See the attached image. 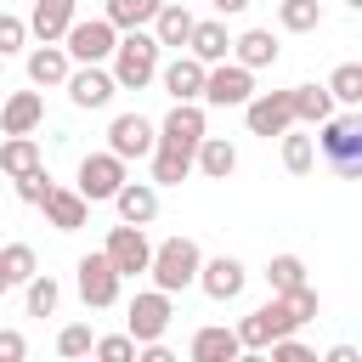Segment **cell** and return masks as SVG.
Masks as SVG:
<instances>
[{
	"label": "cell",
	"mask_w": 362,
	"mask_h": 362,
	"mask_svg": "<svg viewBox=\"0 0 362 362\" xmlns=\"http://www.w3.org/2000/svg\"><path fill=\"white\" fill-rule=\"evenodd\" d=\"M266 283H272V294L305 283V260H300V255H272V260H266Z\"/></svg>",
	"instance_id": "d590c367"
},
{
	"label": "cell",
	"mask_w": 362,
	"mask_h": 362,
	"mask_svg": "<svg viewBox=\"0 0 362 362\" xmlns=\"http://www.w3.org/2000/svg\"><path fill=\"white\" fill-rule=\"evenodd\" d=\"M255 96V68H243V62H209L204 68V90H198V102L204 107H243Z\"/></svg>",
	"instance_id": "277c9868"
},
{
	"label": "cell",
	"mask_w": 362,
	"mask_h": 362,
	"mask_svg": "<svg viewBox=\"0 0 362 362\" xmlns=\"http://www.w3.org/2000/svg\"><path fill=\"white\" fill-rule=\"evenodd\" d=\"M0 74H6V57H0Z\"/></svg>",
	"instance_id": "ee69618b"
},
{
	"label": "cell",
	"mask_w": 362,
	"mask_h": 362,
	"mask_svg": "<svg viewBox=\"0 0 362 362\" xmlns=\"http://www.w3.org/2000/svg\"><path fill=\"white\" fill-rule=\"evenodd\" d=\"M204 102H175L170 113H164V124H158V141H170V147H198L204 141Z\"/></svg>",
	"instance_id": "e0dca14e"
},
{
	"label": "cell",
	"mask_w": 362,
	"mask_h": 362,
	"mask_svg": "<svg viewBox=\"0 0 362 362\" xmlns=\"http://www.w3.org/2000/svg\"><path fill=\"white\" fill-rule=\"evenodd\" d=\"M192 170L209 175V181H226V175L238 170V147H232L226 136H209V130H204V141L192 147Z\"/></svg>",
	"instance_id": "7402d4cb"
},
{
	"label": "cell",
	"mask_w": 362,
	"mask_h": 362,
	"mask_svg": "<svg viewBox=\"0 0 362 362\" xmlns=\"http://www.w3.org/2000/svg\"><path fill=\"white\" fill-rule=\"evenodd\" d=\"M74 17H79V0H34L28 34H34V40H62Z\"/></svg>",
	"instance_id": "cb8c5ba5"
},
{
	"label": "cell",
	"mask_w": 362,
	"mask_h": 362,
	"mask_svg": "<svg viewBox=\"0 0 362 362\" xmlns=\"http://www.w3.org/2000/svg\"><path fill=\"white\" fill-rule=\"evenodd\" d=\"M153 79L164 85V96H170V102H198V90H204V62H198L192 51H181V57H175V62H164Z\"/></svg>",
	"instance_id": "9a60e30c"
},
{
	"label": "cell",
	"mask_w": 362,
	"mask_h": 362,
	"mask_svg": "<svg viewBox=\"0 0 362 362\" xmlns=\"http://www.w3.org/2000/svg\"><path fill=\"white\" fill-rule=\"evenodd\" d=\"M23 45H28V23L11 17V11H0V57H17Z\"/></svg>",
	"instance_id": "ab89813d"
},
{
	"label": "cell",
	"mask_w": 362,
	"mask_h": 362,
	"mask_svg": "<svg viewBox=\"0 0 362 362\" xmlns=\"http://www.w3.org/2000/svg\"><path fill=\"white\" fill-rule=\"evenodd\" d=\"M232 334H238V345H243V351H266L277 334H294V317H288V305L272 294V300H266V305H255Z\"/></svg>",
	"instance_id": "9c48e42d"
},
{
	"label": "cell",
	"mask_w": 362,
	"mask_h": 362,
	"mask_svg": "<svg viewBox=\"0 0 362 362\" xmlns=\"http://www.w3.org/2000/svg\"><path fill=\"white\" fill-rule=\"evenodd\" d=\"M51 187H57V181L45 175V164H34V170H23V175H17V198H23V204H40Z\"/></svg>",
	"instance_id": "8d00e7d4"
},
{
	"label": "cell",
	"mask_w": 362,
	"mask_h": 362,
	"mask_svg": "<svg viewBox=\"0 0 362 362\" xmlns=\"http://www.w3.org/2000/svg\"><path fill=\"white\" fill-rule=\"evenodd\" d=\"M192 23H198V17H192L187 6L164 0V6L153 11V23H147V28H153V40H158V45H170V51H187V34H192Z\"/></svg>",
	"instance_id": "603a6c76"
},
{
	"label": "cell",
	"mask_w": 362,
	"mask_h": 362,
	"mask_svg": "<svg viewBox=\"0 0 362 362\" xmlns=\"http://www.w3.org/2000/svg\"><path fill=\"white\" fill-rule=\"evenodd\" d=\"M34 209H45V221H51L57 232H79V226H85V215H90V204H85L74 187H51Z\"/></svg>",
	"instance_id": "ffe728a7"
},
{
	"label": "cell",
	"mask_w": 362,
	"mask_h": 362,
	"mask_svg": "<svg viewBox=\"0 0 362 362\" xmlns=\"http://www.w3.org/2000/svg\"><path fill=\"white\" fill-rule=\"evenodd\" d=\"M62 90H68V102L74 107H107L113 96H119V85H113V74H107V62H74L68 68V79H62Z\"/></svg>",
	"instance_id": "52a82bcc"
},
{
	"label": "cell",
	"mask_w": 362,
	"mask_h": 362,
	"mask_svg": "<svg viewBox=\"0 0 362 362\" xmlns=\"http://www.w3.org/2000/svg\"><path fill=\"white\" fill-rule=\"evenodd\" d=\"M153 141H158V124L141 119V113H119V119L107 124V153H119L124 164H130V158H147Z\"/></svg>",
	"instance_id": "4fadbf2b"
},
{
	"label": "cell",
	"mask_w": 362,
	"mask_h": 362,
	"mask_svg": "<svg viewBox=\"0 0 362 362\" xmlns=\"http://www.w3.org/2000/svg\"><path fill=\"white\" fill-rule=\"evenodd\" d=\"M119 181H124V158H119V153H85L74 192H79L85 204H107V198L119 192Z\"/></svg>",
	"instance_id": "ba28073f"
},
{
	"label": "cell",
	"mask_w": 362,
	"mask_h": 362,
	"mask_svg": "<svg viewBox=\"0 0 362 362\" xmlns=\"http://www.w3.org/2000/svg\"><path fill=\"white\" fill-rule=\"evenodd\" d=\"M187 51L209 68V62H226L232 57V34H226V23L221 17H204V23H192V34H187Z\"/></svg>",
	"instance_id": "44dd1931"
},
{
	"label": "cell",
	"mask_w": 362,
	"mask_h": 362,
	"mask_svg": "<svg viewBox=\"0 0 362 362\" xmlns=\"http://www.w3.org/2000/svg\"><path fill=\"white\" fill-rule=\"evenodd\" d=\"M317 153L339 170V175H356L362 170V113L345 107V113H328L317 124Z\"/></svg>",
	"instance_id": "3957f363"
},
{
	"label": "cell",
	"mask_w": 362,
	"mask_h": 362,
	"mask_svg": "<svg viewBox=\"0 0 362 362\" xmlns=\"http://www.w3.org/2000/svg\"><path fill=\"white\" fill-rule=\"evenodd\" d=\"M34 272H40V260H34V249H28V243H6V249H0V277H6V288L28 283Z\"/></svg>",
	"instance_id": "d6a6232c"
},
{
	"label": "cell",
	"mask_w": 362,
	"mask_h": 362,
	"mask_svg": "<svg viewBox=\"0 0 362 362\" xmlns=\"http://www.w3.org/2000/svg\"><path fill=\"white\" fill-rule=\"evenodd\" d=\"M345 6H351V11H362V0H345Z\"/></svg>",
	"instance_id": "7bdbcfd3"
},
{
	"label": "cell",
	"mask_w": 362,
	"mask_h": 362,
	"mask_svg": "<svg viewBox=\"0 0 362 362\" xmlns=\"http://www.w3.org/2000/svg\"><path fill=\"white\" fill-rule=\"evenodd\" d=\"M158 51H164V45L153 40V28H124V34L113 40V57H107V62H113V68H107L113 85H119V90H147L153 74H158Z\"/></svg>",
	"instance_id": "6da1fadb"
},
{
	"label": "cell",
	"mask_w": 362,
	"mask_h": 362,
	"mask_svg": "<svg viewBox=\"0 0 362 362\" xmlns=\"http://www.w3.org/2000/svg\"><path fill=\"white\" fill-rule=\"evenodd\" d=\"M90 356H102V362H130V356H136V339H130V334H107V339H90Z\"/></svg>",
	"instance_id": "f35d334b"
},
{
	"label": "cell",
	"mask_w": 362,
	"mask_h": 362,
	"mask_svg": "<svg viewBox=\"0 0 362 362\" xmlns=\"http://www.w3.org/2000/svg\"><path fill=\"white\" fill-rule=\"evenodd\" d=\"M45 119V96L40 90H11L0 102V130L6 136H34V124Z\"/></svg>",
	"instance_id": "d6986e66"
},
{
	"label": "cell",
	"mask_w": 362,
	"mask_h": 362,
	"mask_svg": "<svg viewBox=\"0 0 362 362\" xmlns=\"http://www.w3.org/2000/svg\"><path fill=\"white\" fill-rule=\"evenodd\" d=\"M90 339H96V334H90L85 322H68V328L57 334V356H90Z\"/></svg>",
	"instance_id": "74e56055"
},
{
	"label": "cell",
	"mask_w": 362,
	"mask_h": 362,
	"mask_svg": "<svg viewBox=\"0 0 362 362\" xmlns=\"http://www.w3.org/2000/svg\"><path fill=\"white\" fill-rule=\"evenodd\" d=\"M288 107H294V124H322L334 113V96L328 85H288Z\"/></svg>",
	"instance_id": "83f0119b"
},
{
	"label": "cell",
	"mask_w": 362,
	"mask_h": 362,
	"mask_svg": "<svg viewBox=\"0 0 362 362\" xmlns=\"http://www.w3.org/2000/svg\"><path fill=\"white\" fill-rule=\"evenodd\" d=\"M221 17H238V11H249V0H209Z\"/></svg>",
	"instance_id": "b9f144b4"
},
{
	"label": "cell",
	"mask_w": 362,
	"mask_h": 362,
	"mask_svg": "<svg viewBox=\"0 0 362 362\" xmlns=\"http://www.w3.org/2000/svg\"><path fill=\"white\" fill-rule=\"evenodd\" d=\"M158 6H164V0H107V6H102V17L124 34V28H147Z\"/></svg>",
	"instance_id": "4dcf8cb0"
},
{
	"label": "cell",
	"mask_w": 362,
	"mask_h": 362,
	"mask_svg": "<svg viewBox=\"0 0 362 362\" xmlns=\"http://www.w3.org/2000/svg\"><path fill=\"white\" fill-rule=\"evenodd\" d=\"M119 272H113V260L107 255H79V266H74V288H79V300L90 305V311H107V305H119Z\"/></svg>",
	"instance_id": "5b68a950"
},
{
	"label": "cell",
	"mask_w": 362,
	"mask_h": 362,
	"mask_svg": "<svg viewBox=\"0 0 362 362\" xmlns=\"http://www.w3.org/2000/svg\"><path fill=\"white\" fill-rule=\"evenodd\" d=\"M28 356V339L17 328H0V362H23Z\"/></svg>",
	"instance_id": "60d3db41"
},
{
	"label": "cell",
	"mask_w": 362,
	"mask_h": 362,
	"mask_svg": "<svg viewBox=\"0 0 362 362\" xmlns=\"http://www.w3.org/2000/svg\"><path fill=\"white\" fill-rule=\"evenodd\" d=\"M232 62H243V68H272V62H277V34H272V28H243V34L232 40Z\"/></svg>",
	"instance_id": "4316f807"
},
{
	"label": "cell",
	"mask_w": 362,
	"mask_h": 362,
	"mask_svg": "<svg viewBox=\"0 0 362 362\" xmlns=\"http://www.w3.org/2000/svg\"><path fill=\"white\" fill-rule=\"evenodd\" d=\"M238 356H243V345H238V334H232V328L209 322V328H198V334H192V362H238Z\"/></svg>",
	"instance_id": "484cf974"
},
{
	"label": "cell",
	"mask_w": 362,
	"mask_h": 362,
	"mask_svg": "<svg viewBox=\"0 0 362 362\" xmlns=\"http://www.w3.org/2000/svg\"><path fill=\"white\" fill-rule=\"evenodd\" d=\"M113 209H119V221H130V226H147V221H158V187L153 181H119V192L107 198Z\"/></svg>",
	"instance_id": "2e32d148"
},
{
	"label": "cell",
	"mask_w": 362,
	"mask_h": 362,
	"mask_svg": "<svg viewBox=\"0 0 362 362\" xmlns=\"http://www.w3.org/2000/svg\"><path fill=\"white\" fill-rule=\"evenodd\" d=\"M153 187H181L192 175V147H170V141H153Z\"/></svg>",
	"instance_id": "d4e9b609"
},
{
	"label": "cell",
	"mask_w": 362,
	"mask_h": 362,
	"mask_svg": "<svg viewBox=\"0 0 362 362\" xmlns=\"http://www.w3.org/2000/svg\"><path fill=\"white\" fill-rule=\"evenodd\" d=\"M34 164H45V158H40V141H34V136H6V141H0V170H6L11 181H17L23 170H34Z\"/></svg>",
	"instance_id": "f1b7e54d"
},
{
	"label": "cell",
	"mask_w": 362,
	"mask_h": 362,
	"mask_svg": "<svg viewBox=\"0 0 362 362\" xmlns=\"http://www.w3.org/2000/svg\"><path fill=\"white\" fill-rule=\"evenodd\" d=\"M328 96L345 102V107H356V102H362V62H339V68L328 74Z\"/></svg>",
	"instance_id": "e575fe53"
},
{
	"label": "cell",
	"mask_w": 362,
	"mask_h": 362,
	"mask_svg": "<svg viewBox=\"0 0 362 362\" xmlns=\"http://www.w3.org/2000/svg\"><path fill=\"white\" fill-rule=\"evenodd\" d=\"M277 23L288 34H311L322 28V0H277Z\"/></svg>",
	"instance_id": "1f68e13d"
},
{
	"label": "cell",
	"mask_w": 362,
	"mask_h": 362,
	"mask_svg": "<svg viewBox=\"0 0 362 362\" xmlns=\"http://www.w3.org/2000/svg\"><path fill=\"white\" fill-rule=\"evenodd\" d=\"M68 68H74V57L62 51V40H40V45L28 51V85H34V90L62 85V79H68Z\"/></svg>",
	"instance_id": "ac0fdd59"
},
{
	"label": "cell",
	"mask_w": 362,
	"mask_h": 362,
	"mask_svg": "<svg viewBox=\"0 0 362 362\" xmlns=\"http://www.w3.org/2000/svg\"><path fill=\"white\" fill-rule=\"evenodd\" d=\"M198 266H204V249H198L192 238H164V243H153L147 277H153V288L181 294V288H192V283H198Z\"/></svg>",
	"instance_id": "7a4b0ae2"
},
{
	"label": "cell",
	"mask_w": 362,
	"mask_h": 362,
	"mask_svg": "<svg viewBox=\"0 0 362 362\" xmlns=\"http://www.w3.org/2000/svg\"><path fill=\"white\" fill-rule=\"evenodd\" d=\"M0 294H6V277H0Z\"/></svg>",
	"instance_id": "f6af8a7d"
},
{
	"label": "cell",
	"mask_w": 362,
	"mask_h": 362,
	"mask_svg": "<svg viewBox=\"0 0 362 362\" xmlns=\"http://www.w3.org/2000/svg\"><path fill=\"white\" fill-rule=\"evenodd\" d=\"M277 141H283V170H288V175H305V170L317 164V141H311V136H294V124H288Z\"/></svg>",
	"instance_id": "836d02e7"
},
{
	"label": "cell",
	"mask_w": 362,
	"mask_h": 362,
	"mask_svg": "<svg viewBox=\"0 0 362 362\" xmlns=\"http://www.w3.org/2000/svg\"><path fill=\"white\" fill-rule=\"evenodd\" d=\"M102 255L113 260V272H119V277H141V272H147V260H153V243H147V232H141V226L119 221V226L107 232Z\"/></svg>",
	"instance_id": "30bf717a"
},
{
	"label": "cell",
	"mask_w": 362,
	"mask_h": 362,
	"mask_svg": "<svg viewBox=\"0 0 362 362\" xmlns=\"http://www.w3.org/2000/svg\"><path fill=\"white\" fill-rule=\"evenodd\" d=\"M243 119H249V136H283L294 124V107H288V90H255L243 102Z\"/></svg>",
	"instance_id": "7c38bea8"
},
{
	"label": "cell",
	"mask_w": 362,
	"mask_h": 362,
	"mask_svg": "<svg viewBox=\"0 0 362 362\" xmlns=\"http://www.w3.org/2000/svg\"><path fill=\"white\" fill-rule=\"evenodd\" d=\"M243 283H249V272H243V260L238 255H215V260H204L198 266V288L209 294V300H238L243 294Z\"/></svg>",
	"instance_id": "5bb4252c"
},
{
	"label": "cell",
	"mask_w": 362,
	"mask_h": 362,
	"mask_svg": "<svg viewBox=\"0 0 362 362\" xmlns=\"http://www.w3.org/2000/svg\"><path fill=\"white\" fill-rule=\"evenodd\" d=\"M170 317H175V305H170V294H164V288H141V294L130 300V317H124L130 328H124V334H130L136 345H147V339H164V328H170Z\"/></svg>",
	"instance_id": "8fae6325"
},
{
	"label": "cell",
	"mask_w": 362,
	"mask_h": 362,
	"mask_svg": "<svg viewBox=\"0 0 362 362\" xmlns=\"http://www.w3.org/2000/svg\"><path fill=\"white\" fill-rule=\"evenodd\" d=\"M113 40H119V28L107 17H74L68 34H62V51L74 62H107L113 57Z\"/></svg>",
	"instance_id": "8992f818"
},
{
	"label": "cell",
	"mask_w": 362,
	"mask_h": 362,
	"mask_svg": "<svg viewBox=\"0 0 362 362\" xmlns=\"http://www.w3.org/2000/svg\"><path fill=\"white\" fill-rule=\"evenodd\" d=\"M23 300H28V317H57V300H62V283L51 272H34L23 283Z\"/></svg>",
	"instance_id": "f546056e"
}]
</instances>
